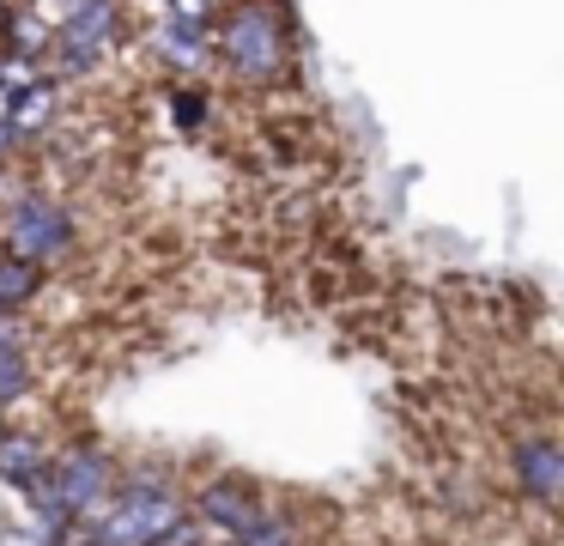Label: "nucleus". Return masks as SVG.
<instances>
[{
    "mask_svg": "<svg viewBox=\"0 0 564 546\" xmlns=\"http://www.w3.org/2000/svg\"><path fill=\"white\" fill-rule=\"evenodd\" d=\"M164 12H176V19H195V24H213L219 0H164Z\"/></svg>",
    "mask_w": 564,
    "mask_h": 546,
    "instance_id": "15",
    "label": "nucleus"
},
{
    "mask_svg": "<svg viewBox=\"0 0 564 546\" xmlns=\"http://www.w3.org/2000/svg\"><path fill=\"white\" fill-rule=\"evenodd\" d=\"M510 473H516V492H528L540 510H552L564 497V449L558 437H522L510 449Z\"/></svg>",
    "mask_w": 564,
    "mask_h": 546,
    "instance_id": "5",
    "label": "nucleus"
},
{
    "mask_svg": "<svg viewBox=\"0 0 564 546\" xmlns=\"http://www.w3.org/2000/svg\"><path fill=\"white\" fill-rule=\"evenodd\" d=\"M43 468H50V443L25 425H0V485H13L25 497L43 480Z\"/></svg>",
    "mask_w": 564,
    "mask_h": 546,
    "instance_id": "7",
    "label": "nucleus"
},
{
    "mask_svg": "<svg viewBox=\"0 0 564 546\" xmlns=\"http://www.w3.org/2000/svg\"><path fill=\"white\" fill-rule=\"evenodd\" d=\"M0 24H7V0H0Z\"/></svg>",
    "mask_w": 564,
    "mask_h": 546,
    "instance_id": "17",
    "label": "nucleus"
},
{
    "mask_svg": "<svg viewBox=\"0 0 564 546\" xmlns=\"http://www.w3.org/2000/svg\"><path fill=\"white\" fill-rule=\"evenodd\" d=\"M231 546H297V528H292V516H280V510L261 504L256 522H249L243 534H231Z\"/></svg>",
    "mask_w": 564,
    "mask_h": 546,
    "instance_id": "11",
    "label": "nucleus"
},
{
    "mask_svg": "<svg viewBox=\"0 0 564 546\" xmlns=\"http://www.w3.org/2000/svg\"><path fill=\"white\" fill-rule=\"evenodd\" d=\"M74 546H91V540H74Z\"/></svg>",
    "mask_w": 564,
    "mask_h": 546,
    "instance_id": "18",
    "label": "nucleus"
},
{
    "mask_svg": "<svg viewBox=\"0 0 564 546\" xmlns=\"http://www.w3.org/2000/svg\"><path fill=\"white\" fill-rule=\"evenodd\" d=\"M171 116H176V128H200V121H207V97L188 92V85H176V92H171Z\"/></svg>",
    "mask_w": 564,
    "mask_h": 546,
    "instance_id": "13",
    "label": "nucleus"
},
{
    "mask_svg": "<svg viewBox=\"0 0 564 546\" xmlns=\"http://www.w3.org/2000/svg\"><path fill=\"white\" fill-rule=\"evenodd\" d=\"M0 36H7V49H19V55H31V61H43L50 55V43H55V24L43 19L37 7H7V24H0Z\"/></svg>",
    "mask_w": 564,
    "mask_h": 546,
    "instance_id": "10",
    "label": "nucleus"
},
{
    "mask_svg": "<svg viewBox=\"0 0 564 546\" xmlns=\"http://www.w3.org/2000/svg\"><path fill=\"white\" fill-rule=\"evenodd\" d=\"M74 243H79V218L43 189H19L13 201H7V213H0V249L7 255L55 267V261L74 255Z\"/></svg>",
    "mask_w": 564,
    "mask_h": 546,
    "instance_id": "2",
    "label": "nucleus"
},
{
    "mask_svg": "<svg viewBox=\"0 0 564 546\" xmlns=\"http://www.w3.org/2000/svg\"><path fill=\"white\" fill-rule=\"evenodd\" d=\"M43 286H50V267L0 249V315H25L31 303L43 298Z\"/></svg>",
    "mask_w": 564,
    "mask_h": 546,
    "instance_id": "9",
    "label": "nucleus"
},
{
    "mask_svg": "<svg viewBox=\"0 0 564 546\" xmlns=\"http://www.w3.org/2000/svg\"><path fill=\"white\" fill-rule=\"evenodd\" d=\"M116 43H122V0H74V12L55 24V43H50V55H43V73H50V79L91 73Z\"/></svg>",
    "mask_w": 564,
    "mask_h": 546,
    "instance_id": "3",
    "label": "nucleus"
},
{
    "mask_svg": "<svg viewBox=\"0 0 564 546\" xmlns=\"http://www.w3.org/2000/svg\"><path fill=\"white\" fill-rule=\"evenodd\" d=\"M55 109H62V79H37V85H25V92L7 97V109H0V116L13 121L19 140H31V133H50Z\"/></svg>",
    "mask_w": 564,
    "mask_h": 546,
    "instance_id": "8",
    "label": "nucleus"
},
{
    "mask_svg": "<svg viewBox=\"0 0 564 546\" xmlns=\"http://www.w3.org/2000/svg\"><path fill=\"white\" fill-rule=\"evenodd\" d=\"M0 425H7V413H0Z\"/></svg>",
    "mask_w": 564,
    "mask_h": 546,
    "instance_id": "19",
    "label": "nucleus"
},
{
    "mask_svg": "<svg viewBox=\"0 0 564 546\" xmlns=\"http://www.w3.org/2000/svg\"><path fill=\"white\" fill-rule=\"evenodd\" d=\"M0 546H50V540H43L25 516H7V522H0Z\"/></svg>",
    "mask_w": 564,
    "mask_h": 546,
    "instance_id": "14",
    "label": "nucleus"
},
{
    "mask_svg": "<svg viewBox=\"0 0 564 546\" xmlns=\"http://www.w3.org/2000/svg\"><path fill=\"white\" fill-rule=\"evenodd\" d=\"M256 510H261V492L249 480H237V473H213V480L188 497V516H195L207 534H225V540L243 534L249 522H256Z\"/></svg>",
    "mask_w": 564,
    "mask_h": 546,
    "instance_id": "4",
    "label": "nucleus"
},
{
    "mask_svg": "<svg viewBox=\"0 0 564 546\" xmlns=\"http://www.w3.org/2000/svg\"><path fill=\"white\" fill-rule=\"evenodd\" d=\"M37 79H50V73H43V61L19 55V49H0V97L25 92V85H37Z\"/></svg>",
    "mask_w": 564,
    "mask_h": 546,
    "instance_id": "12",
    "label": "nucleus"
},
{
    "mask_svg": "<svg viewBox=\"0 0 564 546\" xmlns=\"http://www.w3.org/2000/svg\"><path fill=\"white\" fill-rule=\"evenodd\" d=\"M19 146H25V140H19V133H13V121L0 116V164H7V158H13Z\"/></svg>",
    "mask_w": 564,
    "mask_h": 546,
    "instance_id": "16",
    "label": "nucleus"
},
{
    "mask_svg": "<svg viewBox=\"0 0 564 546\" xmlns=\"http://www.w3.org/2000/svg\"><path fill=\"white\" fill-rule=\"evenodd\" d=\"M152 55H159L164 67H176V73H200L213 61V24L164 12V19L152 24Z\"/></svg>",
    "mask_w": 564,
    "mask_h": 546,
    "instance_id": "6",
    "label": "nucleus"
},
{
    "mask_svg": "<svg viewBox=\"0 0 564 546\" xmlns=\"http://www.w3.org/2000/svg\"><path fill=\"white\" fill-rule=\"evenodd\" d=\"M285 49H292V36H285V19H280L273 0H237V7L225 12V24L213 31V55H219L243 85H273L280 79Z\"/></svg>",
    "mask_w": 564,
    "mask_h": 546,
    "instance_id": "1",
    "label": "nucleus"
}]
</instances>
